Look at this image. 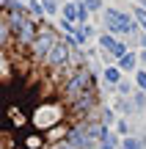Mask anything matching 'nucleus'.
Listing matches in <instances>:
<instances>
[{
  "label": "nucleus",
  "instance_id": "obj_1",
  "mask_svg": "<svg viewBox=\"0 0 146 149\" xmlns=\"http://www.w3.org/2000/svg\"><path fill=\"white\" fill-rule=\"evenodd\" d=\"M97 124L99 88L77 47L0 0V149H88Z\"/></svg>",
  "mask_w": 146,
  "mask_h": 149
}]
</instances>
